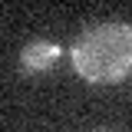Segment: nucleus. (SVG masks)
<instances>
[{
	"label": "nucleus",
	"instance_id": "f03ea898",
	"mask_svg": "<svg viewBox=\"0 0 132 132\" xmlns=\"http://www.w3.org/2000/svg\"><path fill=\"white\" fill-rule=\"evenodd\" d=\"M63 53L66 50L60 43H53V40H30L20 50V73H27V76H46V73H53L60 66Z\"/></svg>",
	"mask_w": 132,
	"mask_h": 132
},
{
	"label": "nucleus",
	"instance_id": "f257e3e1",
	"mask_svg": "<svg viewBox=\"0 0 132 132\" xmlns=\"http://www.w3.org/2000/svg\"><path fill=\"white\" fill-rule=\"evenodd\" d=\"M69 63L93 86H116L132 73V27L122 20L93 23L73 40Z\"/></svg>",
	"mask_w": 132,
	"mask_h": 132
},
{
	"label": "nucleus",
	"instance_id": "7ed1b4c3",
	"mask_svg": "<svg viewBox=\"0 0 132 132\" xmlns=\"http://www.w3.org/2000/svg\"><path fill=\"white\" fill-rule=\"evenodd\" d=\"M93 132H119V129H112V126H99V129H93Z\"/></svg>",
	"mask_w": 132,
	"mask_h": 132
}]
</instances>
